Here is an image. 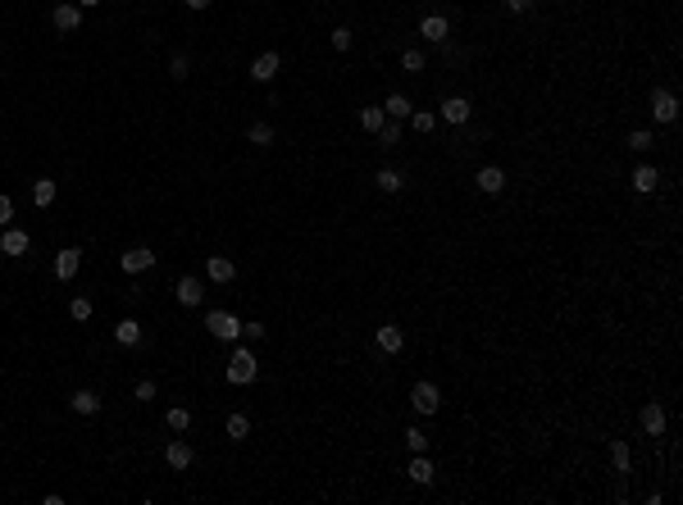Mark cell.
I'll return each mask as SVG.
<instances>
[{
    "label": "cell",
    "mask_w": 683,
    "mask_h": 505,
    "mask_svg": "<svg viewBox=\"0 0 683 505\" xmlns=\"http://www.w3.org/2000/svg\"><path fill=\"white\" fill-rule=\"evenodd\" d=\"M255 373H260L255 355L246 351V346H237L233 360H228V383H233V387H246V383H255Z\"/></svg>",
    "instance_id": "obj_1"
},
{
    "label": "cell",
    "mask_w": 683,
    "mask_h": 505,
    "mask_svg": "<svg viewBox=\"0 0 683 505\" xmlns=\"http://www.w3.org/2000/svg\"><path fill=\"white\" fill-rule=\"evenodd\" d=\"M205 328L219 337V342H237V337H242V319L228 314V309H210V314H205Z\"/></svg>",
    "instance_id": "obj_2"
},
{
    "label": "cell",
    "mask_w": 683,
    "mask_h": 505,
    "mask_svg": "<svg viewBox=\"0 0 683 505\" xmlns=\"http://www.w3.org/2000/svg\"><path fill=\"white\" fill-rule=\"evenodd\" d=\"M410 405H415L419 414H438V405H442L438 383H415V387H410Z\"/></svg>",
    "instance_id": "obj_3"
},
{
    "label": "cell",
    "mask_w": 683,
    "mask_h": 505,
    "mask_svg": "<svg viewBox=\"0 0 683 505\" xmlns=\"http://www.w3.org/2000/svg\"><path fill=\"white\" fill-rule=\"evenodd\" d=\"M51 23H55V32H78V27H82V9L73 5V0H60V5L51 9Z\"/></svg>",
    "instance_id": "obj_4"
},
{
    "label": "cell",
    "mask_w": 683,
    "mask_h": 505,
    "mask_svg": "<svg viewBox=\"0 0 683 505\" xmlns=\"http://www.w3.org/2000/svg\"><path fill=\"white\" fill-rule=\"evenodd\" d=\"M638 423H642V433L656 442V437L665 433V405H660V401H647V405L638 410Z\"/></svg>",
    "instance_id": "obj_5"
},
{
    "label": "cell",
    "mask_w": 683,
    "mask_h": 505,
    "mask_svg": "<svg viewBox=\"0 0 683 505\" xmlns=\"http://www.w3.org/2000/svg\"><path fill=\"white\" fill-rule=\"evenodd\" d=\"M78 269H82V250H73V246L55 250V278H60V283H73Z\"/></svg>",
    "instance_id": "obj_6"
},
{
    "label": "cell",
    "mask_w": 683,
    "mask_h": 505,
    "mask_svg": "<svg viewBox=\"0 0 683 505\" xmlns=\"http://www.w3.org/2000/svg\"><path fill=\"white\" fill-rule=\"evenodd\" d=\"M651 114H656V123H675V119H679V101H675V91L656 87V91H651Z\"/></svg>",
    "instance_id": "obj_7"
},
{
    "label": "cell",
    "mask_w": 683,
    "mask_h": 505,
    "mask_svg": "<svg viewBox=\"0 0 683 505\" xmlns=\"http://www.w3.org/2000/svg\"><path fill=\"white\" fill-rule=\"evenodd\" d=\"M442 119H447V123H456V128H460V123H469V114H474V105H469L465 101V96H447V101H442Z\"/></svg>",
    "instance_id": "obj_8"
},
{
    "label": "cell",
    "mask_w": 683,
    "mask_h": 505,
    "mask_svg": "<svg viewBox=\"0 0 683 505\" xmlns=\"http://www.w3.org/2000/svg\"><path fill=\"white\" fill-rule=\"evenodd\" d=\"M205 278L224 287V283H233V278H237V264H233L228 255H210V260H205Z\"/></svg>",
    "instance_id": "obj_9"
},
{
    "label": "cell",
    "mask_w": 683,
    "mask_h": 505,
    "mask_svg": "<svg viewBox=\"0 0 683 505\" xmlns=\"http://www.w3.org/2000/svg\"><path fill=\"white\" fill-rule=\"evenodd\" d=\"M119 264H123V274H146V269L155 264V255H151L146 246H132V250H123V255H119Z\"/></svg>",
    "instance_id": "obj_10"
},
{
    "label": "cell",
    "mask_w": 683,
    "mask_h": 505,
    "mask_svg": "<svg viewBox=\"0 0 683 505\" xmlns=\"http://www.w3.org/2000/svg\"><path fill=\"white\" fill-rule=\"evenodd\" d=\"M474 182H478V191H487V196H497V191L506 187V169H497V164H483V169L474 173Z\"/></svg>",
    "instance_id": "obj_11"
},
{
    "label": "cell",
    "mask_w": 683,
    "mask_h": 505,
    "mask_svg": "<svg viewBox=\"0 0 683 505\" xmlns=\"http://www.w3.org/2000/svg\"><path fill=\"white\" fill-rule=\"evenodd\" d=\"M69 405H73V414H82V419H91V414H101V396H96L91 387H78V392L69 396Z\"/></svg>",
    "instance_id": "obj_12"
},
{
    "label": "cell",
    "mask_w": 683,
    "mask_h": 505,
    "mask_svg": "<svg viewBox=\"0 0 683 505\" xmlns=\"http://www.w3.org/2000/svg\"><path fill=\"white\" fill-rule=\"evenodd\" d=\"M173 296H178V305H200V300H205V287H200V278H178Z\"/></svg>",
    "instance_id": "obj_13"
},
{
    "label": "cell",
    "mask_w": 683,
    "mask_h": 505,
    "mask_svg": "<svg viewBox=\"0 0 683 505\" xmlns=\"http://www.w3.org/2000/svg\"><path fill=\"white\" fill-rule=\"evenodd\" d=\"M23 250H27L23 228H0V255H23Z\"/></svg>",
    "instance_id": "obj_14"
},
{
    "label": "cell",
    "mask_w": 683,
    "mask_h": 505,
    "mask_svg": "<svg viewBox=\"0 0 683 505\" xmlns=\"http://www.w3.org/2000/svg\"><path fill=\"white\" fill-rule=\"evenodd\" d=\"M278 51H264V55H255V64H251V77L255 82H274V73H278Z\"/></svg>",
    "instance_id": "obj_15"
},
{
    "label": "cell",
    "mask_w": 683,
    "mask_h": 505,
    "mask_svg": "<svg viewBox=\"0 0 683 505\" xmlns=\"http://www.w3.org/2000/svg\"><path fill=\"white\" fill-rule=\"evenodd\" d=\"M401 346H406V333H401L397 324H383V328H378V351L401 355Z\"/></svg>",
    "instance_id": "obj_16"
},
{
    "label": "cell",
    "mask_w": 683,
    "mask_h": 505,
    "mask_svg": "<svg viewBox=\"0 0 683 505\" xmlns=\"http://www.w3.org/2000/svg\"><path fill=\"white\" fill-rule=\"evenodd\" d=\"M419 37H424V41H447V37H451V23L442 14H428L424 23H419Z\"/></svg>",
    "instance_id": "obj_17"
},
{
    "label": "cell",
    "mask_w": 683,
    "mask_h": 505,
    "mask_svg": "<svg viewBox=\"0 0 683 505\" xmlns=\"http://www.w3.org/2000/svg\"><path fill=\"white\" fill-rule=\"evenodd\" d=\"M165 460H169V469H191V460H196V455H191V446L187 442H169L165 446Z\"/></svg>",
    "instance_id": "obj_18"
},
{
    "label": "cell",
    "mask_w": 683,
    "mask_h": 505,
    "mask_svg": "<svg viewBox=\"0 0 683 505\" xmlns=\"http://www.w3.org/2000/svg\"><path fill=\"white\" fill-rule=\"evenodd\" d=\"M406 473H410V482H419V487H428V482L438 478V469H433L428 451H424V455H415V460H410V469H406Z\"/></svg>",
    "instance_id": "obj_19"
},
{
    "label": "cell",
    "mask_w": 683,
    "mask_h": 505,
    "mask_svg": "<svg viewBox=\"0 0 683 505\" xmlns=\"http://www.w3.org/2000/svg\"><path fill=\"white\" fill-rule=\"evenodd\" d=\"M656 187H660V173L651 169V164H638V169H633V191H642V196H651Z\"/></svg>",
    "instance_id": "obj_20"
},
{
    "label": "cell",
    "mask_w": 683,
    "mask_h": 505,
    "mask_svg": "<svg viewBox=\"0 0 683 505\" xmlns=\"http://www.w3.org/2000/svg\"><path fill=\"white\" fill-rule=\"evenodd\" d=\"M114 342H119V346H137L141 342V324H137V319H119V324H114Z\"/></svg>",
    "instance_id": "obj_21"
},
{
    "label": "cell",
    "mask_w": 683,
    "mask_h": 505,
    "mask_svg": "<svg viewBox=\"0 0 683 505\" xmlns=\"http://www.w3.org/2000/svg\"><path fill=\"white\" fill-rule=\"evenodd\" d=\"M55 191H60V187H55L51 178H37V182H32V205H37V210L55 205Z\"/></svg>",
    "instance_id": "obj_22"
},
{
    "label": "cell",
    "mask_w": 683,
    "mask_h": 505,
    "mask_svg": "<svg viewBox=\"0 0 683 505\" xmlns=\"http://www.w3.org/2000/svg\"><path fill=\"white\" fill-rule=\"evenodd\" d=\"M410 110H415V105H410L401 91H392L388 101H383V114H388V119H410Z\"/></svg>",
    "instance_id": "obj_23"
},
{
    "label": "cell",
    "mask_w": 683,
    "mask_h": 505,
    "mask_svg": "<svg viewBox=\"0 0 683 505\" xmlns=\"http://www.w3.org/2000/svg\"><path fill=\"white\" fill-rule=\"evenodd\" d=\"M383 123H388V114H383V105H364V110H360V128H364V132H378Z\"/></svg>",
    "instance_id": "obj_24"
},
{
    "label": "cell",
    "mask_w": 683,
    "mask_h": 505,
    "mask_svg": "<svg viewBox=\"0 0 683 505\" xmlns=\"http://www.w3.org/2000/svg\"><path fill=\"white\" fill-rule=\"evenodd\" d=\"M224 433L233 437V442H246V437H251V419H246V414H228Z\"/></svg>",
    "instance_id": "obj_25"
},
{
    "label": "cell",
    "mask_w": 683,
    "mask_h": 505,
    "mask_svg": "<svg viewBox=\"0 0 683 505\" xmlns=\"http://www.w3.org/2000/svg\"><path fill=\"white\" fill-rule=\"evenodd\" d=\"M374 182H378V191H388V196H397V191L406 187V178H401L397 169H378V178H374Z\"/></svg>",
    "instance_id": "obj_26"
},
{
    "label": "cell",
    "mask_w": 683,
    "mask_h": 505,
    "mask_svg": "<svg viewBox=\"0 0 683 505\" xmlns=\"http://www.w3.org/2000/svg\"><path fill=\"white\" fill-rule=\"evenodd\" d=\"M165 423H169L173 433H187L191 428V410H187V405H173V410L165 414Z\"/></svg>",
    "instance_id": "obj_27"
},
{
    "label": "cell",
    "mask_w": 683,
    "mask_h": 505,
    "mask_svg": "<svg viewBox=\"0 0 683 505\" xmlns=\"http://www.w3.org/2000/svg\"><path fill=\"white\" fill-rule=\"evenodd\" d=\"M410 128H415V132H433V128H438V114H433V110H410Z\"/></svg>",
    "instance_id": "obj_28"
},
{
    "label": "cell",
    "mask_w": 683,
    "mask_h": 505,
    "mask_svg": "<svg viewBox=\"0 0 683 505\" xmlns=\"http://www.w3.org/2000/svg\"><path fill=\"white\" fill-rule=\"evenodd\" d=\"M611 460H615V469H620V473H629V442H624V437H615V442H611Z\"/></svg>",
    "instance_id": "obj_29"
},
{
    "label": "cell",
    "mask_w": 683,
    "mask_h": 505,
    "mask_svg": "<svg viewBox=\"0 0 683 505\" xmlns=\"http://www.w3.org/2000/svg\"><path fill=\"white\" fill-rule=\"evenodd\" d=\"M246 137H251V146H274V128H269V123H251Z\"/></svg>",
    "instance_id": "obj_30"
},
{
    "label": "cell",
    "mask_w": 683,
    "mask_h": 505,
    "mask_svg": "<svg viewBox=\"0 0 683 505\" xmlns=\"http://www.w3.org/2000/svg\"><path fill=\"white\" fill-rule=\"evenodd\" d=\"M406 446H410V455H424L428 451V433L424 428H406Z\"/></svg>",
    "instance_id": "obj_31"
},
{
    "label": "cell",
    "mask_w": 683,
    "mask_h": 505,
    "mask_svg": "<svg viewBox=\"0 0 683 505\" xmlns=\"http://www.w3.org/2000/svg\"><path fill=\"white\" fill-rule=\"evenodd\" d=\"M69 314L78 319V324H87V319H91V300H87V296H73L69 300Z\"/></svg>",
    "instance_id": "obj_32"
},
{
    "label": "cell",
    "mask_w": 683,
    "mask_h": 505,
    "mask_svg": "<svg viewBox=\"0 0 683 505\" xmlns=\"http://www.w3.org/2000/svg\"><path fill=\"white\" fill-rule=\"evenodd\" d=\"M401 69L419 73V69H424V51H401Z\"/></svg>",
    "instance_id": "obj_33"
},
{
    "label": "cell",
    "mask_w": 683,
    "mask_h": 505,
    "mask_svg": "<svg viewBox=\"0 0 683 505\" xmlns=\"http://www.w3.org/2000/svg\"><path fill=\"white\" fill-rule=\"evenodd\" d=\"M629 151H651V132L647 128H633L629 132Z\"/></svg>",
    "instance_id": "obj_34"
},
{
    "label": "cell",
    "mask_w": 683,
    "mask_h": 505,
    "mask_svg": "<svg viewBox=\"0 0 683 505\" xmlns=\"http://www.w3.org/2000/svg\"><path fill=\"white\" fill-rule=\"evenodd\" d=\"M328 41H333V51H351V27H333Z\"/></svg>",
    "instance_id": "obj_35"
},
{
    "label": "cell",
    "mask_w": 683,
    "mask_h": 505,
    "mask_svg": "<svg viewBox=\"0 0 683 505\" xmlns=\"http://www.w3.org/2000/svg\"><path fill=\"white\" fill-rule=\"evenodd\" d=\"M169 73H173V77H178V82H182V77H187V73H191V64H187V55H173V60H169Z\"/></svg>",
    "instance_id": "obj_36"
},
{
    "label": "cell",
    "mask_w": 683,
    "mask_h": 505,
    "mask_svg": "<svg viewBox=\"0 0 683 505\" xmlns=\"http://www.w3.org/2000/svg\"><path fill=\"white\" fill-rule=\"evenodd\" d=\"M378 141L383 146H397L401 141V128H397V123H383V128H378Z\"/></svg>",
    "instance_id": "obj_37"
},
{
    "label": "cell",
    "mask_w": 683,
    "mask_h": 505,
    "mask_svg": "<svg viewBox=\"0 0 683 505\" xmlns=\"http://www.w3.org/2000/svg\"><path fill=\"white\" fill-rule=\"evenodd\" d=\"M132 396H137V401H155V383H151V378H141V383L132 387Z\"/></svg>",
    "instance_id": "obj_38"
},
{
    "label": "cell",
    "mask_w": 683,
    "mask_h": 505,
    "mask_svg": "<svg viewBox=\"0 0 683 505\" xmlns=\"http://www.w3.org/2000/svg\"><path fill=\"white\" fill-rule=\"evenodd\" d=\"M14 223V196H0V228Z\"/></svg>",
    "instance_id": "obj_39"
},
{
    "label": "cell",
    "mask_w": 683,
    "mask_h": 505,
    "mask_svg": "<svg viewBox=\"0 0 683 505\" xmlns=\"http://www.w3.org/2000/svg\"><path fill=\"white\" fill-rule=\"evenodd\" d=\"M506 9H511V14H528V9H533V0H506Z\"/></svg>",
    "instance_id": "obj_40"
},
{
    "label": "cell",
    "mask_w": 683,
    "mask_h": 505,
    "mask_svg": "<svg viewBox=\"0 0 683 505\" xmlns=\"http://www.w3.org/2000/svg\"><path fill=\"white\" fill-rule=\"evenodd\" d=\"M242 337H251V342H260V337H264V328H260V324H242Z\"/></svg>",
    "instance_id": "obj_41"
},
{
    "label": "cell",
    "mask_w": 683,
    "mask_h": 505,
    "mask_svg": "<svg viewBox=\"0 0 683 505\" xmlns=\"http://www.w3.org/2000/svg\"><path fill=\"white\" fill-rule=\"evenodd\" d=\"M187 9H210V0H182Z\"/></svg>",
    "instance_id": "obj_42"
},
{
    "label": "cell",
    "mask_w": 683,
    "mask_h": 505,
    "mask_svg": "<svg viewBox=\"0 0 683 505\" xmlns=\"http://www.w3.org/2000/svg\"><path fill=\"white\" fill-rule=\"evenodd\" d=\"M73 5H78V9H96V5H101V0H73Z\"/></svg>",
    "instance_id": "obj_43"
}]
</instances>
